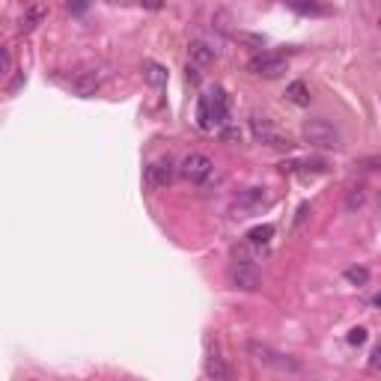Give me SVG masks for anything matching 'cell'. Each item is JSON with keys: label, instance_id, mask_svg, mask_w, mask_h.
I'll use <instances>...</instances> for the list:
<instances>
[{"label": "cell", "instance_id": "obj_21", "mask_svg": "<svg viewBox=\"0 0 381 381\" xmlns=\"http://www.w3.org/2000/svg\"><path fill=\"white\" fill-rule=\"evenodd\" d=\"M349 343L352 345H363V343H367V328H352V331H349Z\"/></svg>", "mask_w": 381, "mask_h": 381}, {"label": "cell", "instance_id": "obj_4", "mask_svg": "<svg viewBox=\"0 0 381 381\" xmlns=\"http://www.w3.org/2000/svg\"><path fill=\"white\" fill-rule=\"evenodd\" d=\"M212 170H214V164H212L209 155H203V152H190V155H185V161L179 164L182 179L194 182V185H200V182L209 179Z\"/></svg>", "mask_w": 381, "mask_h": 381}, {"label": "cell", "instance_id": "obj_13", "mask_svg": "<svg viewBox=\"0 0 381 381\" xmlns=\"http://www.w3.org/2000/svg\"><path fill=\"white\" fill-rule=\"evenodd\" d=\"M99 84H101V72H81L72 81V90L86 99V95H93L95 90H99Z\"/></svg>", "mask_w": 381, "mask_h": 381}, {"label": "cell", "instance_id": "obj_7", "mask_svg": "<svg viewBox=\"0 0 381 381\" xmlns=\"http://www.w3.org/2000/svg\"><path fill=\"white\" fill-rule=\"evenodd\" d=\"M173 179H176V167H173L170 158H158L146 167V182H149L152 188H167V185H173Z\"/></svg>", "mask_w": 381, "mask_h": 381}, {"label": "cell", "instance_id": "obj_8", "mask_svg": "<svg viewBox=\"0 0 381 381\" xmlns=\"http://www.w3.org/2000/svg\"><path fill=\"white\" fill-rule=\"evenodd\" d=\"M230 283L236 286V289H245V292L259 289V271H256V265L232 262V268H230Z\"/></svg>", "mask_w": 381, "mask_h": 381}, {"label": "cell", "instance_id": "obj_17", "mask_svg": "<svg viewBox=\"0 0 381 381\" xmlns=\"http://www.w3.org/2000/svg\"><path fill=\"white\" fill-rule=\"evenodd\" d=\"M197 125L203 128V132H212L214 119H212V108H209V99L200 95V101H197Z\"/></svg>", "mask_w": 381, "mask_h": 381}, {"label": "cell", "instance_id": "obj_19", "mask_svg": "<svg viewBox=\"0 0 381 381\" xmlns=\"http://www.w3.org/2000/svg\"><path fill=\"white\" fill-rule=\"evenodd\" d=\"M363 197H367V194H363V188H352L349 197H345V209H349V212L360 209V206H363Z\"/></svg>", "mask_w": 381, "mask_h": 381}, {"label": "cell", "instance_id": "obj_18", "mask_svg": "<svg viewBox=\"0 0 381 381\" xmlns=\"http://www.w3.org/2000/svg\"><path fill=\"white\" fill-rule=\"evenodd\" d=\"M345 280L354 283V286H363L369 280V271L363 265H352V268H345Z\"/></svg>", "mask_w": 381, "mask_h": 381}, {"label": "cell", "instance_id": "obj_27", "mask_svg": "<svg viewBox=\"0 0 381 381\" xmlns=\"http://www.w3.org/2000/svg\"><path fill=\"white\" fill-rule=\"evenodd\" d=\"M27 381H36V378H27Z\"/></svg>", "mask_w": 381, "mask_h": 381}, {"label": "cell", "instance_id": "obj_3", "mask_svg": "<svg viewBox=\"0 0 381 381\" xmlns=\"http://www.w3.org/2000/svg\"><path fill=\"white\" fill-rule=\"evenodd\" d=\"M250 134H254L259 143L271 146V149H292L289 134H283L280 128L262 114H250Z\"/></svg>", "mask_w": 381, "mask_h": 381}, {"label": "cell", "instance_id": "obj_23", "mask_svg": "<svg viewBox=\"0 0 381 381\" xmlns=\"http://www.w3.org/2000/svg\"><path fill=\"white\" fill-rule=\"evenodd\" d=\"M369 367L372 369H381V343L372 349V354H369Z\"/></svg>", "mask_w": 381, "mask_h": 381}, {"label": "cell", "instance_id": "obj_20", "mask_svg": "<svg viewBox=\"0 0 381 381\" xmlns=\"http://www.w3.org/2000/svg\"><path fill=\"white\" fill-rule=\"evenodd\" d=\"M0 72L12 75V54H10V48H0Z\"/></svg>", "mask_w": 381, "mask_h": 381}, {"label": "cell", "instance_id": "obj_16", "mask_svg": "<svg viewBox=\"0 0 381 381\" xmlns=\"http://www.w3.org/2000/svg\"><path fill=\"white\" fill-rule=\"evenodd\" d=\"M286 99H289L292 105H298V108H307V105H310V90H307V84H304V81H292L289 86H286Z\"/></svg>", "mask_w": 381, "mask_h": 381}, {"label": "cell", "instance_id": "obj_5", "mask_svg": "<svg viewBox=\"0 0 381 381\" xmlns=\"http://www.w3.org/2000/svg\"><path fill=\"white\" fill-rule=\"evenodd\" d=\"M286 69H289V63H286L280 54H268V51L250 57V63H247V72L256 77H280Z\"/></svg>", "mask_w": 381, "mask_h": 381}, {"label": "cell", "instance_id": "obj_22", "mask_svg": "<svg viewBox=\"0 0 381 381\" xmlns=\"http://www.w3.org/2000/svg\"><path fill=\"white\" fill-rule=\"evenodd\" d=\"M358 167H363V170H381V155H372V158H360Z\"/></svg>", "mask_w": 381, "mask_h": 381}, {"label": "cell", "instance_id": "obj_12", "mask_svg": "<svg viewBox=\"0 0 381 381\" xmlns=\"http://www.w3.org/2000/svg\"><path fill=\"white\" fill-rule=\"evenodd\" d=\"M48 15V10L42 3H33V6H27V10L21 12V19H19V30L21 33H30V30H36L39 24H42V19Z\"/></svg>", "mask_w": 381, "mask_h": 381}, {"label": "cell", "instance_id": "obj_10", "mask_svg": "<svg viewBox=\"0 0 381 381\" xmlns=\"http://www.w3.org/2000/svg\"><path fill=\"white\" fill-rule=\"evenodd\" d=\"M218 54H221V51L214 48L212 42H206V39H190L188 42V57H190V63H194L197 69L214 63V60H218Z\"/></svg>", "mask_w": 381, "mask_h": 381}, {"label": "cell", "instance_id": "obj_6", "mask_svg": "<svg viewBox=\"0 0 381 381\" xmlns=\"http://www.w3.org/2000/svg\"><path fill=\"white\" fill-rule=\"evenodd\" d=\"M268 206V190L265 188H247L236 200V218H250V214L262 212Z\"/></svg>", "mask_w": 381, "mask_h": 381}, {"label": "cell", "instance_id": "obj_15", "mask_svg": "<svg viewBox=\"0 0 381 381\" xmlns=\"http://www.w3.org/2000/svg\"><path fill=\"white\" fill-rule=\"evenodd\" d=\"M245 238H247V245H254V247L262 250V247L268 245V241L274 238V227H271V223H259V227L250 230Z\"/></svg>", "mask_w": 381, "mask_h": 381}, {"label": "cell", "instance_id": "obj_25", "mask_svg": "<svg viewBox=\"0 0 381 381\" xmlns=\"http://www.w3.org/2000/svg\"><path fill=\"white\" fill-rule=\"evenodd\" d=\"M295 10H298V12H304V15H319V12H322V6H307V3H295Z\"/></svg>", "mask_w": 381, "mask_h": 381}, {"label": "cell", "instance_id": "obj_11", "mask_svg": "<svg viewBox=\"0 0 381 381\" xmlns=\"http://www.w3.org/2000/svg\"><path fill=\"white\" fill-rule=\"evenodd\" d=\"M143 77L152 90H164V86H167V69L161 63H155V60H143Z\"/></svg>", "mask_w": 381, "mask_h": 381}, {"label": "cell", "instance_id": "obj_9", "mask_svg": "<svg viewBox=\"0 0 381 381\" xmlns=\"http://www.w3.org/2000/svg\"><path fill=\"white\" fill-rule=\"evenodd\" d=\"M206 99H209L214 125H227V119H230V95H227V90H223V86H214V90L206 93Z\"/></svg>", "mask_w": 381, "mask_h": 381}, {"label": "cell", "instance_id": "obj_14", "mask_svg": "<svg viewBox=\"0 0 381 381\" xmlns=\"http://www.w3.org/2000/svg\"><path fill=\"white\" fill-rule=\"evenodd\" d=\"M206 376L214 378V381H230V367H227V360L221 358L218 352H212L209 358H206Z\"/></svg>", "mask_w": 381, "mask_h": 381}, {"label": "cell", "instance_id": "obj_1", "mask_svg": "<svg viewBox=\"0 0 381 381\" xmlns=\"http://www.w3.org/2000/svg\"><path fill=\"white\" fill-rule=\"evenodd\" d=\"M247 352L254 354V360L259 363V367H268V369H277V372H289V376H295V372H304L301 360L289 358V354L277 352V349H271V345H265V343L250 340L247 343Z\"/></svg>", "mask_w": 381, "mask_h": 381}, {"label": "cell", "instance_id": "obj_26", "mask_svg": "<svg viewBox=\"0 0 381 381\" xmlns=\"http://www.w3.org/2000/svg\"><path fill=\"white\" fill-rule=\"evenodd\" d=\"M372 301H376V307H381V292H378V295H376V298H372Z\"/></svg>", "mask_w": 381, "mask_h": 381}, {"label": "cell", "instance_id": "obj_24", "mask_svg": "<svg viewBox=\"0 0 381 381\" xmlns=\"http://www.w3.org/2000/svg\"><path fill=\"white\" fill-rule=\"evenodd\" d=\"M221 137H223V140H230V143H236V140H241V132H238V128H223Z\"/></svg>", "mask_w": 381, "mask_h": 381}, {"label": "cell", "instance_id": "obj_2", "mask_svg": "<svg viewBox=\"0 0 381 381\" xmlns=\"http://www.w3.org/2000/svg\"><path fill=\"white\" fill-rule=\"evenodd\" d=\"M301 137H304L310 146H319V149H340V132L322 116L307 119V123L301 125Z\"/></svg>", "mask_w": 381, "mask_h": 381}]
</instances>
